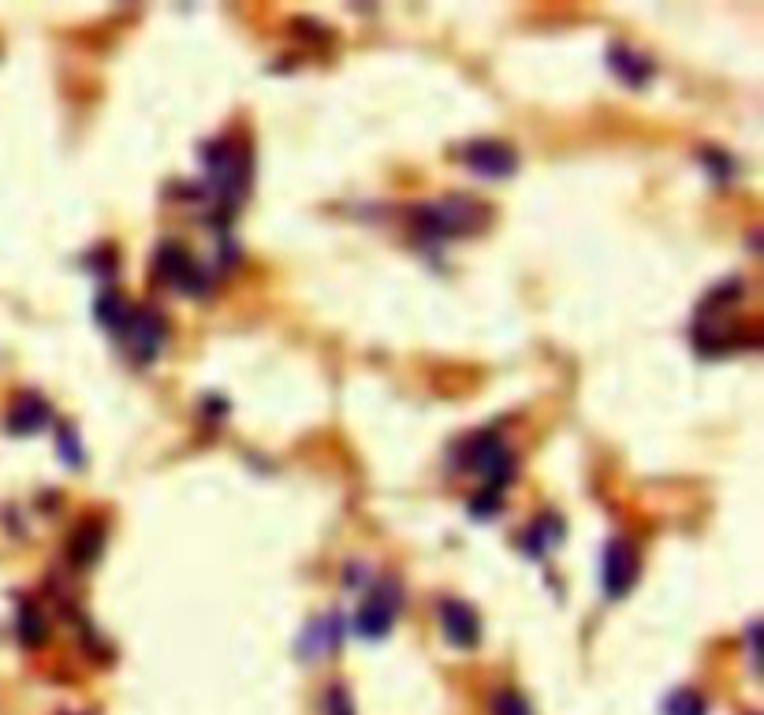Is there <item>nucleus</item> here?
Listing matches in <instances>:
<instances>
[{
    "mask_svg": "<svg viewBox=\"0 0 764 715\" xmlns=\"http://www.w3.org/2000/svg\"><path fill=\"white\" fill-rule=\"evenodd\" d=\"M489 712L492 715H533V708L522 693H515V689H500V693H492Z\"/></svg>",
    "mask_w": 764,
    "mask_h": 715,
    "instance_id": "nucleus-14",
    "label": "nucleus"
},
{
    "mask_svg": "<svg viewBox=\"0 0 764 715\" xmlns=\"http://www.w3.org/2000/svg\"><path fill=\"white\" fill-rule=\"evenodd\" d=\"M45 421H49V406L41 403L38 395H23L8 414V429L19 432V436H30V432L45 429Z\"/></svg>",
    "mask_w": 764,
    "mask_h": 715,
    "instance_id": "nucleus-9",
    "label": "nucleus"
},
{
    "mask_svg": "<svg viewBox=\"0 0 764 715\" xmlns=\"http://www.w3.org/2000/svg\"><path fill=\"white\" fill-rule=\"evenodd\" d=\"M75 544H71V555L79 559V563H90V559H97V552H101V529L97 526H82L75 529Z\"/></svg>",
    "mask_w": 764,
    "mask_h": 715,
    "instance_id": "nucleus-15",
    "label": "nucleus"
},
{
    "mask_svg": "<svg viewBox=\"0 0 764 715\" xmlns=\"http://www.w3.org/2000/svg\"><path fill=\"white\" fill-rule=\"evenodd\" d=\"M463 164L470 172H478L485 179H507L515 176L519 168V153L507 146V142H496V138H474L463 146Z\"/></svg>",
    "mask_w": 764,
    "mask_h": 715,
    "instance_id": "nucleus-4",
    "label": "nucleus"
},
{
    "mask_svg": "<svg viewBox=\"0 0 764 715\" xmlns=\"http://www.w3.org/2000/svg\"><path fill=\"white\" fill-rule=\"evenodd\" d=\"M399 604H403V589H399V581L392 578H381L373 589H369L366 604L358 608L355 615V630L358 637H366V641H377L392 630V622L399 615Z\"/></svg>",
    "mask_w": 764,
    "mask_h": 715,
    "instance_id": "nucleus-2",
    "label": "nucleus"
},
{
    "mask_svg": "<svg viewBox=\"0 0 764 715\" xmlns=\"http://www.w3.org/2000/svg\"><path fill=\"white\" fill-rule=\"evenodd\" d=\"M485 205L470 202V198H440L429 202L414 213V224L422 228L425 239H448V235H470V231L485 228Z\"/></svg>",
    "mask_w": 764,
    "mask_h": 715,
    "instance_id": "nucleus-1",
    "label": "nucleus"
},
{
    "mask_svg": "<svg viewBox=\"0 0 764 715\" xmlns=\"http://www.w3.org/2000/svg\"><path fill=\"white\" fill-rule=\"evenodd\" d=\"M440 626L455 648H474L481 641V619L478 611L463 600H440Z\"/></svg>",
    "mask_w": 764,
    "mask_h": 715,
    "instance_id": "nucleus-7",
    "label": "nucleus"
},
{
    "mask_svg": "<svg viewBox=\"0 0 764 715\" xmlns=\"http://www.w3.org/2000/svg\"><path fill=\"white\" fill-rule=\"evenodd\" d=\"M664 715H709V708H705V697L697 689H675L664 701Z\"/></svg>",
    "mask_w": 764,
    "mask_h": 715,
    "instance_id": "nucleus-13",
    "label": "nucleus"
},
{
    "mask_svg": "<svg viewBox=\"0 0 764 715\" xmlns=\"http://www.w3.org/2000/svg\"><path fill=\"white\" fill-rule=\"evenodd\" d=\"M123 332H131V343H135V358L138 362H153L157 351L164 347V317L153 306H142V310H131V321Z\"/></svg>",
    "mask_w": 764,
    "mask_h": 715,
    "instance_id": "nucleus-8",
    "label": "nucleus"
},
{
    "mask_svg": "<svg viewBox=\"0 0 764 715\" xmlns=\"http://www.w3.org/2000/svg\"><path fill=\"white\" fill-rule=\"evenodd\" d=\"M608 60H612V71L619 75L623 82H630V86H642L649 75H653V68H649V60H645L642 53H630L627 45H615L612 53H608Z\"/></svg>",
    "mask_w": 764,
    "mask_h": 715,
    "instance_id": "nucleus-10",
    "label": "nucleus"
},
{
    "mask_svg": "<svg viewBox=\"0 0 764 715\" xmlns=\"http://www.w3.org/2000/svg\"><path fill=\"white\" fill-rule=\"evenodd\" d=\"M153 269H157V280L179 287V291H191V295H205V291H209V280L198 276L202 269L194 265L191 254H187L179 243H164L161 250H157Z\"/></svg>",
    "mask_w": 764,
    "mask_h": 715,
    "instance_id": "nucleus-5",
    "label": "nucleus"
},
{
    "mask_svg": "<svg viewBox=\"0 0 764 715\" xmlns=\"http://www.w3.org/2000/svg\"><path fill=\"white\" fill-rule=\"evenodd\" d=\"M463 462H466V466H474V470H481V477H485L489 492L511 485V473H515V455L507 451V444L500 440V436H496V432H478V436L470 440V447H466Z\"/></svg>",
    "mask_w": 764,
    "mask_h": 715,
    "instance_id": "nucleus-3",
    "label": "nucleus"
},
{
    "mask_svg": "<svg viewBox=\"0 0 764 715\" xmlns=\"http://www.w3.org/2000/svg\"><path fill=\"white\" fill-rule=\"evenodd\" d=\"M19 637L27 645H41L45 641V622H41V615L34 608H23V615H19Z\"/></svg>",
    "mask_w": 764,
    "mask_h": 715,
    "instance_id": "nucleus-16",
    "label": "nucleus"
},
{
    "mask_svg": "<svg viewBox=\"0 0 764 715\" xmlns=\"http://www.w3.org/2000/svg\"><path fill=\"white\" fill-rule=\"evenodd\" d=\"M97 321L105 324L109 332L123 336V328H127V321H131V310L123 306L120 295H101V298H97Z\"/></svg>",
    "mask_w": 764,
    "mask_h": 715,
    "instance_id": "nucleus-12",
    "label": "nucleus"
},
{
    "mask_svg": "<svg viewBox=\"0 0 764 715\" xmlns=\"http://www.w3.org/2000/svg\"><path fill=\"white\" fill-rule=\"evenodd\" d=\"M325 712H328V715H355L351 693H347L343 686H328V693H325Z\"/></svg>",
    "mask_w": 764,
    "mask_h": 715,
    "instance_id": "nucleus-17",
    "label": "nucleus"
},
{
    "mask_svg": "<svg viewBox=\"0 0 764 715\" xmlns=\"http://www.w3.org/2000/svg\"><path fill=\"white\" fill-rule=\"evenodd\" d=\"M556 540H560V522H556L552 514H545V518H541V522H537L530 533H522V552L537 559V555H545L548 548L556 544Z\"/></svg>",
    "mask_w": 764,
    "mask_h": 715,
    "instance_id": "nucleus-11",
    "label": "nucleus"
},
{
    "mask_svg": "<svg viewBox=\"0 0 764 715\" xmlns=\"http://www.w3.org/2000/svg\"><path fill=\"white\" fill-rule=\"evenodd\" d=\"M638 581V552L627 537H615L604 552V593L623 596Z\"/></svg>",
    "mask_w": 764,
    "mask_h": 715,
    "instance_id": "nucleus-6",
    "label": "nucleus"
},
{
    "mask_svg": "<svg viewBox=\"0 0 764 715\" xmlns=\"http://www.w3.org/2000/svg\"><path fill=\"white\" fill-rule=\"evenodd\" d=\"M496 507H500V496L496 492H481V496H474V503H470V511H474V518H492L496 514Z\"/></svg>",
    "mask_w": 764,
    "mask_h": 715,
    "instance_id": "nucleus-18",
    "label": "nucleus"
}]
</instances>
